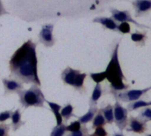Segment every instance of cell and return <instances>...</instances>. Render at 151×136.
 Masks as SVG:
<instances>
[{"mask_svg": "<svg viewBox=\"0 0 151 136\" xmlns=\"http://www.w3.org/2000/svg\"><path fill=\"white\" fill-rule=\"evenodd\" d=\"M145 136H151V135H150V134H147V135H146Z\"/></svg>", "mask_w": 151, "mask_h": 136, "instance_id": "cell-34", "label": "cell"}, {"mask_svg": "<svg viewBox=\"0 0 151 136\" xmlns=\"http://www.w3.org/2000/svg\"><path fill=\"white\" fill-rule=\"evenodd\" d=\"M89 76H90V78H91L96 83H101V82H103L104 80H106L104 71V72H101V73H91L89 74Z\"/></svg>", "mask_w": 151, "mask_h": 136, "instance_id": "cell-26", "label": "cell"}, {"mask_svg": "<svg viewBox=\"0 0 151 136\" xmlns=\"http://www.w3.org/2000/svg\"><path fill=\"white\" fill-rule=\"evenodd\" d=\"M117 32H119L120 34L123 35H127V34H130L131 33V26L130 23L128 22H121L118 24V27H117Z\"/></svg>", "mask_w": 151, "mask_h": 136, "instance_id": "cell-25", "label": "cell"}, {"mask_svg": "<svg viewBox=\"0 0 151 136\" xmlns=\"http://www.w3.org/2000/svg\"><path fill=\"white\" fill-rule=\"evenodd\" d=\"M10 77L25 84L41 86L38 76L36 43L28 39L17 49L9 60Z\"/></svg>", "mask_w": 151, "mask_h": 136, "instance_id": "cell-1", "label": "cell"}, {"mask_svg": "<svg viewBox=\"0 0 151 136\" xmlns=\"http://www.w3.org/2000/svg\"><path fill=\"white\" fill-rule=\"evenodd\" d=\"M12 112H13V110H8V111L0 112V123H5L6 120L11 119Z\"/></svg>", "mask_w": 151, "mask_h": 136, "instance_id": "cell-27", "label": "cell"}, {"mask_svg": "<svg viewBox=\"0 0 151 136\" xmlns=\"http://www.w3.org/2000/svg\"><path fill=\"white\" fill-rule=\"evenodd\" d=\"M150 101L146 102L144 100H137V101L129 103L126 109H127V111L128 112H134L136 110H139V109H142V108H144V107H148V106H150Z\"/></svg>", "mask_w": 151, "mask_h": 136, "instance_id": "cell-19", "label": "cell"}, {"mask_svg": "<svg viewBox=\"0 0 151 136\" xmlns=\"http://www.w3.org/2000/svg\"><path fill=\"white\" fill-rule=\"evenodd\" d=\"M88 135H89V129L87 127L86 125H82L80 130L73 131V132H66L64 136H88Z\"/></svg>", "mask_w": 151, "mask_h": 136, "instance_id": "cell-23", "label": "cell"}, {"mask_svg": "<svg viewBox=\"0 0 151 136\" xmlns=\"http://www.w3.org/2000/svg\"><path fill=\"white\" fill-rule=\"evenodd\" d=\"M150 89L151 87H148L144 89H127L124 91L115 93L112 96H114L116 101L123 102V103H132L140 100Z\"/></svg>", "mask_w": 151, "mask_h": 136, "instance_id": "cell-5", "label": "cell"}, {"mask_svg": "<svg viewBox=\"0 0 151 136\" xmlns=\"http://www.w3.org/2000/svg\"><path fill=\"white\" fill-rule=\"evenodd\" d=\"M112 136H125L124 134L122 132H114V134L112 135Z\"/></svg>", "mask_w": 151, "mask_h": 136, "instance_id": "cell-32", "label": "cell"}, {"mask_svg": "<svg viewBox=\"0 0 151 136\" xmlns=\"http://www.w3.org/2000/svg\"><path fill=\"white\" fill-rule=\"evenodd\" d=\"M140 120L145 122V123H149L151 121V108L150 106L148 107H144L142 108L141 111L139 112L138 117H137Z\"/></svg>", "mask_w": 151, "mask_h": 136, "instance_id": "cell-22", "label": "cell"}, {"mask_svg": "<svg viewBox=\"0 0 151 136\" xmlns=\"http://www.w3.org/2000/svg\"><path fill=\"white\" fill-rule=\"evenodd\" d=\"M3 82V86H4V96H6L10 94H13V93H17L18 91L23 89V83H21L20 81L14 80V79H7V78H4L2 80Z\"/></svg>", "mask_w": 151, "mask_h": 136, "instance_id": "cell-11", "label": "cell"}, {"mask_svg": "<svg viewBox=\"0 0 151 136\" xmlns=\"http://www.w3.org/2000/svg\"><path fill=\"white\" fill-rule=\"evenodd\" d=\"M45 102L48 104V105L50 106V111L51 112H53L55 118H56V121H57V126H59L61 124H63V119L61 117V114H60V110L62 108L61 105L56 104V103H53V102H50L48 100H45Z\"/></svg>", "mask_w": 151, "mask_h": 136, "instance_id": "cell-18", "label": "cell"}, {"mask_svg": "<svg viewBox=\"0 0 151 136\" xmlns=\"http://www.w3.org/2000/svg\"><path fill=\"white\" fill-rule=\"evenodd\" d=\"M106 94L104 92V89H103L102 85L100 83H96V86L94 87V89H93V92H92V95L88 100V105L89 107L90 106H96L97 105V103L99 101V99L104 95Z\"/></svg>", "mask_w": 151, "mask_h": 136, "instance_id": "cell-13", "label": "cell"}, {"mask_svg": "<svg viewBox=\"0 0 151 136\" xmlns=\"http://www.w3.org/2000/svg\"><path fill=\"white\" fill-rule=\"evenodd\" d=\"M16 94L19 96V102L24 110L29 107L44 108L45 96L40 86L32 84L27 89H21Z\"/></svg>", "mask_w": 151, "mask_h": 136, "instance_id": "cell-3", "label": "cell"}, {"mask_svg": "<svg viewBox=\"0 0 151 136\" xmlns=\"http://www.w3.org/2000/svg\"><path fill=\"white\" fill-rule=\"evenodd\" d=\"M92 21L94 23H98L102 25L106 29L117 32L118 23L111 17H97V18H95Z\"/></svg>", "mask_w": 151, "mask_h": 136, "instance_id": "cell-12", "label": "cell"}, {"mask_svg": "<svg viewBox=\"0 0 151 136\" xmlns=\"http://www.w3.org/2000/svg\"><path fill=\"white\" fill-rule=\"evenodd\" d=\"M66 133V125L61 124L59 126H56L50 133V136H64Z\"/></svg>", "mask_w": 151, "mask_h": 136, "instance_id": "cell-24", "label": "cell"}, {"mask_svg": "<svg viewBox=\"0 0 151 136\" xmlns=\"http://www.w3.org/2000/svg\"><path fill=\"white\" fill-rule=\"evenodd\" d=\"M82 125L78 121L72 122L69 126H66V132H73V131H78L81 128Z\"/></svg>", "mask_w": 151, "mask_h": 136, "instance_id": "cell-28", "label": "cell"}, {"mask_svg": "<svg viewBox=\"0 0 151 136\" xmlns=\"http://www.w3.org/2000/svg\"><path fill=\"white\" fill-rule=\"evenodd\" d=\"M119 43L120 42L119 41L115 44L114 49L111 53V60L104 71L106 80L110 83V90L107 91V93L111 95L127 90L130 88L129 84H127L124 82L127 81V78L125 77L123 73V71L119 63Z\"/></svg>", "mask_w": 151, "mask_h": 136, "instance_id": "cell-2", "label": "cell"}, {"mask_svg": "<svg viewBox=\"0 0 151 136\" xmlns=\"http://www.w3.org/2000/svg\"><path fill=\"white\" fill-rule=\"evenodd\" d=\"M88 136H96V135H95L94 134H91V135H88Z\"/></svg>", "mask_w": 151, "mask_h": 136, "instance_id": "cell-33", "label": "cell"}, {"mask_svg": "<svg viewBox=\"0 0 151 136\" xmlns=\"http://www.w3.org/2000/svg\"><path fill=\"white\" fill-rule=\"evenodd\" d=\"M74 107L71 104H65L64 107L61 108L60 110V114L63 119V120L66 123L68 120H70L72 118H77V116L73 113Z\"/></svg>", "mask_w": 151, "mask_h": 136, "instance_id": "cell-17", "label": "cell"}, {"mask_svg": "<svg viewBox=\"0 0 151 136\" xmlns=\"http://www.w3.org/2000/svg\"><path fill=\"white\" fill-rule=\"evenodd\" d=\"M134 8L135 18L148 16L151 11V0H134L132 2Z\"/></svg>", "mask_w": 151, "mask_h": 136, "instance_id": "cell-10", "label": "cell"}, {"mask_svg": "<svg viewBox=\"0 0 151 136\" xmlns=\"http://www.w3.org/2000/svg\"><path fill=\"white\" fill-rule=\"evenodd\" d=\"M87 76V73L67 66L61 73V80L65 85L71 86L76 91L84 95L87 92L85 88V79Z\"/></svg>", "mask_w": 151, "mask_h": 136, "instance_id": "cell-4", "label": "cell"}, {"mask_svg": "<svg viewBox=\"0 0 151 136\" xmlns=\"http://www.w3.org/2000/svg\"><path fill=\"white\" fill-rule=\"evenodd\" d=\"M131 40L134 43H136L138 47H143L148 40V33L146 31H135L134 33L131 34Z\"/></svg>", "mask_w": 151, "mask_h": 136, "instance_id": "cell-15", "label": "cell"}, {"mask_svg": "<svg viewBox=\"0 0 151 136\" xmlns=\"http://www.w3.org/2000/svg\"><path fill=\"white\" fill-rule=\"evenodd\" d=\"M91 122H92V127H91V128H92L93 130H94L95 128L98 127H105V126L107 125L106 120H105V119H104V115H103V113H102V112H101V109L97 111L96 116L94 117V119H93V120H92Z\"/></svg>", "mask_w": 151, "mask_h": 136, "instance_id": "cell-21", "label": "cell"}, {"mask_svg": "<svg viewBox=\"0 0 151 136\" xmlns=\"http://www.w3.org/2000/svg\"><path fill=\"white\" fill-rule=\"evenodd\" d=\"M53 24H46L42 27V29L39 33V42L46 48L52 47L56 42V39L53 35Z\"/></svg>", "mask_w": 151, "mask_h": 136, "instance_id": "cell-8", "label": "cell"}, {"mask_svg": "<svg viewBox=\"0 0 151 136\" xmlns=\"http://www.w3.org/2000/svg\"><path fill=\"white\" fill-rule=\"evenodd\" d=\"M98 111L97 105L96 106H90L88 112L86 114H84L81 117H77L78 118V121L81 124V125H87L88 123L91 122L94 119V117L96 116V112Z\"/></svg>", "mask_w": 151, "mask_h": 136, "instance_id": "cell-16", "label": "cell"}, {"mask_svg": "<svg viewBox=\"0 0 151 136\" xmlns=\"http://www.w3.org/2000/svg\"><path fill=\"white\" fill-rule=\"evenodd\" d=\"M101 112L106 120L107 125H112L114 122L113 117V106L111 104H107L105 107L101 108Z\"/></svg>", "mask_w": 151, "mask_h": 136, "instance_id": "cell-20", "label": "cell"}, {"mask_svg": "<svg viewBox=\"0 0 151 136\" xmlns=\"http://www.w3.org/2000/svg\"><path fill=\"white\" fill-rule=\"evenodd\" d=\"M148 123L140 120L137 117L130 116L128 117V121L127 125V131L129 133H135L138 135H143L148 130Z\"/></svg>", "mask_w": 151, "mask_h": 136, "instance_id": "cell-9", "label": "cell"}, {"mask_svg": "<svg viewBox=\"0 0 151 136\" xmlns=\"http://www.w3.org/2000/svg\"><path fill=\"white\" fill-rule=\"evenodd\" d=\"M95 132L93 133L96 136H108V133L107 131L105 130L104 127H98L94 129Z\"/></svg>", "mask_w": 151, "mask_h": 136, "instance_id": "cell-30", "label": "cell"}, {"mask_svg": "<svg viewBox=\"0 0 151 136\" xmlns=\"http://www.w3.org/2000/svg\"><path fill=\"white\" fill-rule=\"evenodd\" d=\"M11 119H12L11 127L13 132H16L17 130H19L21 127H23L26 124V122L22 121V119H21V112H20L19 109L13 111Z\"/></svg>", "mask_w": 151, "mask_h": 136, "instance_id": "cell-14", "label": "cell"}, {"mask_svg": "<svg viewBox=\"0 0 151 136\" xmlns=\"http://www.w3.org/2000/svg\"><path fill=\"white\" fill-rule=\"evenodd\" d=\"M11 126L6 123H0V136H9Z\"/></svg>", "mask_w": 151, "mask_h": 136, "instance_id": "cell-29", "label": "cell"}, {"mask_svg": "<svg viewBox=\"0 0 151 136\" xmlns=\"http://www.w3.org/2000/svg\"><path fill=\"white\" fill-rule=\"evenodd\" d=\"M111 13V18L119 24L121 22H128V23H133L134 25H135L137 27L139 28H142V29H150V27L149 26L143 25L139 23L137 20H135L134 19H133L131 12L128 10H119L113 7L110 8Z\"/></svg>", "mask_w": 151, "mask_h": 136, "instance_id": "cell-6", "label": "cell"}, {"mask_svg": "<svg viewBox=\"0 0 151 136\" xmlns=\"http://www.w3.org/2000/svg\"><path fill=\"white\" fill-rule=\"evenodd\" d=\"M9 12L6 11V9L4 8V4H3V2L2 0H0V17L3 16V15H5V14H8Z\"/></svg>", "mask_w": 151, "mask_h": 136, "instance_id": "cell-31", "label": "cell"}, {"mask_svg": "<svg viewBox=\"0 0 151 136\" xmlns=\"http://www.w3.org/2000/svg\"><path fill=\"white\" fill-rule=\"evenodd\" d=\"M113 123H115L119 131L122 132L124 129H126L128 121V112L125 107H123L120 104L119 101H116V103L113 105Z\"/></svg>", "mask_w": 151, "mask_h": 136, "instance_id": "cell-7", "label": "cell"}]
</instances>
